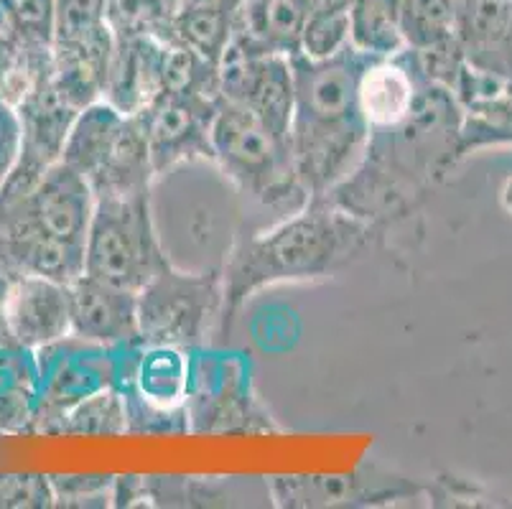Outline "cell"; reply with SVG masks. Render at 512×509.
<instances>
[{
  "mask_svg": "<svg viewBox=\"0 0 512 509\" xmlns=\"http://www.w3.org/2000/svg\"><path fill=\"white\" fill-rule=\"evenodd\" d=\"M462 123L454 92L423 84L408 120L372 130L360 166L321 202L380 227L403 217L462 158Z\"/></svg>",
  "mask_w": 512,
  "mask_h": 509,
  "instance_id": "obj_1",
  "label": "cell"
},
{
  "mask_svg": "<svg viewBox=\"0 0 512 509\" xmlns=\"http://www.w3.org/2000/svg\"><path fill=\"white\" fill-rule=\"evenodd\" d=\"M370 56L352 46L329 59L291 56V151L311 202L327 199L365 156L370 128L362 118L357 84Z\"/></svg>",
  "mask_w": 512,
  "mask_h": 509,
  "instance_id": "obj_2",
  "label": "cell"
},
{
  "mask_svg": "<svg viewBox=\"0 0 512 509\" xmlns=\"http://www.w3.org/2000/svg\"><path fill=\"white\" fill-rule=\"evenodd\" d=\"M377 235L380 224L355 217L329 202H311L283 222L245 235L222 270V329H230L232 314L260 288L337 273L360 258Z\"/></svg>",
  "mask_w": 512,
  "mask_h": 509,
  "instance_id": "obj_3",
  "label": "cell"
},
{
  "mask_svg": "<svg viewBox=\"0 0 512 509\" xmlns=\"http://www.w3.org/2000/svg\"><path fill=\"white\" fill-rule=\"evenodd\" d=\"M151 207L174 268L222 273L245 235V204L214 158H194L158 174Z\"/></svg>",
  "mask_w": 512,
  "mask_h": 509,
  "instance_id": "obj_4",
  "label": "cell"
},
{
  "mask_svg": "<svg viewBox=\"0 0 512 509\" xmlns=\"http://www.w3.org/2000/svg\"><path fill=\"white\" fill-rule=\"evenodd\" d=\"M212 158L240 191L245 235L283 222L311 204L293 161L291 135L240 102L220 97L212 123Z\"/></svg>",
  "mask_w": 512,
  "mask_h": 509,
  "instance_id": "obj_5",
  "label": "cell"
},
{
  "mask_svg": "<svg viewBox=\"0 0 512 509\" xmlns=\"http://www.w3.org/2000/svg\"><path fill=\"white\" fill-rule=\"evenodd\" d=\"M169 265L153 219L151 191L97 199L85 242L87 275L138 293Z\"/></svg>",
  "mask_w": 512,
  "mask_h": 509,
  "instance_id": "obj_6",
  "label": "cell"
},
{
  "mask_svg": "<svg viewBox=\"0 0 512 509\" xmlns=\"http://www.w3.org/2000/svg\"><path fill=\"white\" fill-rule=\"evenodd\" d=\"M225 316L222 273H194L169 265L138 291L141 342L192 352Z\"/></svg>",
  "mask_w": 512,
  "mask_h": 509,
  "instance_id": "obj_7",
  "label": "cell"
},
{
  "mask_svg": "<svg viewBox=\"0 0 512 509\" xmlns=\"http://www.w3.org/2000/svg\"><path fill=\"white\" fill-rule=\"evenodd\" d=\"M34 420L57 433L64 415L85 398L115 385V349L69 334L36 352Z\"/></svg>",
  "mask_w": 512,
  "mask_h": 509,
  "instance_id": "obj_8",
  "label": "cell"
},
{
  "mask_svg": "<svg viewBox=\"0 0 512 509\" xmlns=\"http://www.w3.org/2000/svg\"><path fill=\"white\" fill-rule=\"evenodd\" d=\"M67 97L59 92L51 74L34 84L21 100L16 102L18 125H21V151L6 184L0 186V196L29 194L41 176L54 163L62 161L69 130L79 115Z\"/></svg>",
  "mask_w": 512,
  "mask_h": 509,
  "instance_id": "obj_9",
  "label": "cell"
},
{
  "mask_svg": "<svg viewBox=\"0 0 512 509\" xmlns=\"http://www.w3.org/2000/svg\"><path fill=\"white\" fill-rule=\"evenodd\" d=\"M97 196L90 181L59 161L23 196H0V222H23L69 245L85 247Z\"/></svg>",
  "mask_w": 512,
  "mask_h": 509,
  "instance_id": "obj_10",
  "label": "cell"
},
{
  "mask_svg": "<svg viewBox=\"0 0 512 509\" xmlns=\"http://www.w3.org/2000/svg\"><path fill=\"white\" fill-rule=\"evenodd\" d=\"M220 97L250 107L265 123L291 135V56L260 51L235 34L220 62Z\"/></svg>",
  "mask_w": 512,
  "mask_h": 509,
  "instance_id": "obj_11",
  "label": "cell"
},
{
  "mask_svg": "<svg viewBox=\"0 0 512 509\" xmlns=\"http://www.w3.org/2000/svg\"><path fill=\"white\" fill-rule=\"evenodd\" d=\"M220 97L199 92H161L138 112L156 176L194 158H212V123Z\"/></svg>",
  "mask_w": 512,
  "mask_h": 509,
  "instance_id": "obj_12",
  "label": "cell"
},
{
  "mask_svg": "<svg viewBox=\"0 0 512 509\" xmlns=\"http://www.w3.org/2000/svg\"><path fill=\"white\" fill-rule=\"evenodd\" d=\"M268 489L281 507H367L421 492L416 484L375 469L342 476H273Z\"/></svg>",
  "mask_w": 512,
  "mask_h": 509,
  "instance_id": "obj_13",
  "label": "cell"
},
{
  "mask_svg": "<svg viewBox=\"0 0 512 509\" xmlns=\"http://www.w3.org/2000/svg\"><path fill=\"white\" fill-rule=\"evenodd\" d=\"M3 321L23 347L39 349L72 334V293L49 278L11 280Z\"/></svg>",
  "mask_w": 512,
  "mask_h": 509,
  "instance_id": "obj_14",
  "label": "cell"
},
{
  "mask_svg": "<svg viewBox=\"0 0 512 509\" xmlns=\"http://www.w3.org/2000/svg\"><path fill=\"white\" fill-rule=\"evenodd\" d=\"M72 334L102 347L141 342L138 293L82 273L72 286Z\"/></svg>",
  "mask_w": 512,
  "mask_h": 509,
  "instance_id": "obj_15",
  "label": "cell"
},
{
  "mask_svg": "<svg viewBox=\"0 0 512 509\" xmlns=\"http://www.w3.org/2000/svg\"><path fill=\"white\" fill-rule=\"evenodd\" d=\"M85 273V247L54 240L23 222H0V275L49 278L72 286Z\"/></svg>",
  "mask_w": 512,
  "mask_h": 509,
  "instance_id": "obj_16",
  "label": "cell"
},
{
  "mask_svg": "<svg viewBox=\"0 0 512 509\" xmlns=\"http://www.w3.org/2000/svg\"><path fill=\"white\" fill-rule=\"evenodd\" d=\"M423 84L428 82L423 79L411 49L390 59H370L357 84V100L370 133L395 128L408 120Z\"/></svg>",
  "mask_w": 512,
  "mask_h": 509,
  "instance_id": "obj_17",
  "label": "cell"
},
{
  "mask_svg": "<svg viewBox=\"0 0 512 509\" xmlns=\"http://www.w3.org/2000/svg\"><path fill=\"white\" fill-rule=\"evenodd\" d=\"M169 44L171 41L153 39V36L115 39L102 100L118 107L125 115H138L146 110L164 92Z\"/></svg>",
  "mask_w": 512,
  "mask_h": 509,
  "instance_id": "obj_18",
  "label": "cell"
},
{
  "mask_svg": "<svg viewBox=\"0 0 512 509\" xmlns=\"http://www.w3.org/2000/svg\"><path fill=\"white\" fill-rule=\"evenodd\" d=\"M512 31V0H459L456 41L477 72L505 82V46Z\"/></svg>",
  "mask_w": 512,
  "mask_h": 509,
  "instance_id": "obj_19",
  "label": "cell"
},
{
  "mask_svg": "<svg viewBox=\"0 0 512 509\" xmlns=\"http://www.w3.org/2000/svg\"><path fill=\"white\" fill-rule=\"evenodd\" d=\"M311 0H242L235 34L271 54H301Z\"/></svg>",
  "mask_w": 512,
  "mask_h": 509,
  "instance_id": "obj_20",
  "label": "cell"
},
{
  "mask_svg": "<svg viewBox=\"0 0 512 509\" xmlns=\"http://www.w3.org/2000/svg\"><path fill=\"white\" fill-rule=\"evenodd\" d=\"M349 46L370 59H390L406 51L400 0H352Z\"/></svg>",
  "mask_w": 512,
  "mask_h": 509,
  "instance_id": "obj_21",
  "label": "cell"
},
{
  "mask_svg": "<svg viewBox=\"0 0 512 509\" xmlns=\"http://www.w3.org/2000/svg\"><path fill=\"white\" fill-rule=\"evenodd\" d=\"M237 13L230 8L184 6L174 11V44L197 51L207 62L220 67L222 56L235 36Z\"/></svg>",
  "mask_w": 512,
  "mask_h": 509,
  "instance_id": "obj_22",
  "label": "cell"
},
{
  "mask_svg": "<svg viewBox=\"0 0 512 509\" xmlns=\"http://www.w3.org/2000/svg\"><path fill=\"white\" fill-rule=\"evenodd\" d=\"M105 21L115 39L153 36L174 44V8L166 0H105Z\"/></svg>",
  "mask_w": 512,
  "mask_h": 509,
  "instance_id": "obj_23",
  "label": "cell"
},
{
  "mask_svg": "<svg viewBox=\"0 0 512 509\" xmlns=\"http://www.w3.org/2000/svg\"><path fill=\"white\" fill-rule=\"evenodd\" d=\"M505 143H512V87L490 100L464 107L459 153L467 156L479 148L505 146Z\"/></svg>",
  "mask_w": 512,
  "mask_h": 509,
  "instance_id": "obj_24",
  "label": "cell"
},
{
  "mask_svg": "<svg viewBox=\"0 0 512 509\" xmlns=\"http://www.w3.org/2000/svg\"><path fill=\"white\" fill-rule=\"evenodd\" d=\"M128 431V410L120 390L105 387L74 405L59 423L57 433L74 436H118Z\"/></svg>",
  "mask_w": 512,
  "mask_h": 509,
  "instance_id": "obj_25",
  "label": "cell"
},
{
  "mask_svg": "<svg viewBox=\"0 0 512 509\" xmlns=\"http://www.w3.org/2000/svg\"><path fill=\"white\" fill-rule=\"evenodd\" d=\"M21 56L49 59L54 54V0H0Z\"/></svg>",
  "mask_w": 512,
  "mask_h": 509,
  "instance_id": "obj_26",
  "label": "cell"
},
{
  "mask_svg": "<svg viewBox=\"0 0 512 509\" xmlns=\"http://www.w3.org/2000/svg\"><path fill=\"white\" fill-rule=\"evenodd\" d=\"M400 8H403V34L408 49H431L456 36L459 0H400Z\"/></svg>",
  "mask_w": 512,
  "mask_h": 509,
  "instance_id": "obj_27",
  "label": "cell"
},
{
  "mask_svg": "<svg viewBox=\"0 0 512 509\" xmlns=\"http://www.w3.org/2000/svg\"><path fill=\"white\" fill-rule=\"evenodd\" d=\"M349 3L352 0H316L301 39V54L329 59L349 46Z\"/></svg>",
  "mask_w": 512,
  "mask_h": 509,
  "instance_id": "obj_28",
  "label": "cell"
},
{
  "mask_svg": "<svg viewBox=\"0 0 512 509\" xmlns=\"http://www.w3.org/2000/svg\"><path fill=\"white\" fill-rule=\"evenodd\" d=\"M57 504L51 476L0 474V509H44Z\"/></svg>",
  "mask_w": 512,
  "mask_h": 509,
  "instance_id": "obj_29",
  "label": "cell"
},
{
  "mask_svg": "<svg viewBox=\"0 0 512 509\" xmlns=\"http://www.w3.org/2000/svg\"><path fill=\"white\" fill-rule=\"evenodd\" d=\"M57 504L64 507H102L113 499V476H51Z\"/></svg>",
  "mask_w": 512,
  "mask_h": 509,
  "instance_id": "obj_30",
  "label": "cell"
},
{
  "mask_svg": "<svg viewBox=\"0 0 512 509\" xmlns=\"http://www.w3.org/2000/svg\"><path fill=\"white\" fill-rule=\"evenodd\" d=\"M21 151V125H18L16 105L0 92V186L6 184Z\"/></svg>",
  "mask_w": 512,
  "mask_h": 509,
  "instance_id": "obj_31",
  "label": "cell"
},
{
  "mask_svg": "<svg viewBox=\"0 0 512 509\" xmlns=\"http://www.w3.org/2000/svg\"><path fill=\"white\" fill-rule=\"evenodd\" d=\"M505 82L512 87V31L507 36V46H505Z\"/></svg>",
  "mask_w": 512,
  "mask_h": 509,
  "instance_id": "obj_32",
  "label": "cell"
},
{
  "mask_svg": "<svg viewBox=\"0 0 512 509\" xmlns=\"http://www.w3.org/2000/svg\"><path fill=\"white\" fill-rule=\"evenodd\" d=\"M166 3H169V6L174 8V11H176V6H179V0H166Z\"/></svg>",
  "mask_w": 512,
  "mask_h": 509,
  "instance_id": "obj_33",
  "label": "cell"
}]
</instances>
